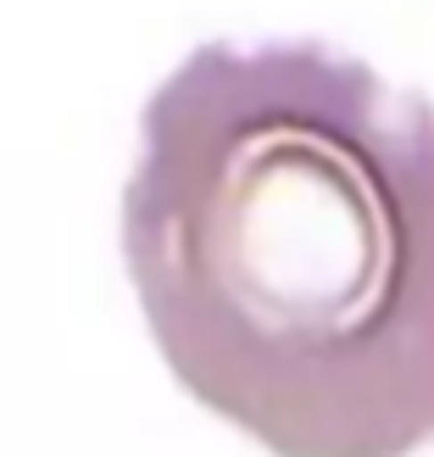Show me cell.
Here are the masks:
<instances>
[{
    "label": "cell",
    "mask_w": 434,
    "mask_h": 457,
    "mask_svg": "<svg viewBox=\"0 0 434 457\" xmlns=\"http://www.w3.org/2000/svg\"><path fill=\"white\" fill-rule=\"evenodd\" d=\"M123 262L173 379L273 457L434 441V101L323 39L156 84Z\"/></svg>",
    "instance_id": "cell-1"
}]
</instances>
